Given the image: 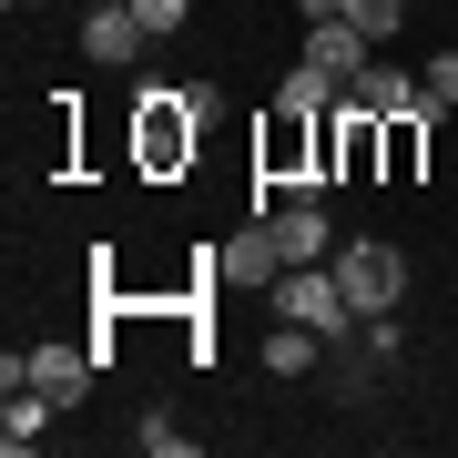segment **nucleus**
Instances as JSON below:
<instances>
[{"instance_id": "f257e3e1", "label": "nucleus", "mask_w": 458, "mask_h": 458, "mask_svg": "<svg viewBox=\"0 0 458 458\" xmlns=\"http://www.w3.org/2000/svg\"><path fill=\"white\" fill-rule=\"evenodd\" d=\"M204 113H214V92H204V82H183V92H174V82H153V92H143V132H132V143H143V164H153V174H174L183 153H194Z\"/></svg>"}, {"instance_id": "f03ea898", "label": "nucleus", "mask_w": 458, "mask_h": 458, "mask_svg": "<svg viewBox=\"0 0 458 458\" xmlns=\"http://www.w3.org/2000/svg\"><path fill=\"white\" fill-rule=\"evenodd\" d=\"M276 316L316 327L327 346H346V327H367V316L346 306V276H336V265H285V276H276Z\"/></svg>"}, {"instance_id": "7ed1b4c3", "label": "nucleus", "mask_w": 458, "mask_h": 458, "mask_svg": "<svg viewBox=\"0 0 458 458\" xmlns=\"http://www.w3.org/2000/svg\"><path fill=\"white\" fill-rule=\"evenodd\" d=\"M336 276H346V306H357V316H397V295H408V255H397L387 234H357V245H336Z\"/></svg>"}, {"instance_id": "20e7f679", "label": "nucleus", "mask_w": 458, "mask_h": 458, "mask_svg": "<svg viewBox=\"0 0 458 458\" xmlns=\"http://www.w3.org/2000/svg\"><path fill=\"white\" fill-rule=\"evenodd\" d=\"M92 367H102V346H62V336H41V346H21V387H41V397H82L92 387Z\"/></svg>"}, {"instance_id": "39448f33", "label": "nucleus", "mask_w": 458, "mask_h": 458, "mask_svg": "<svg viewBox=\"0 0 458 458\" xmlns=\"http://www.w3.org/2000/svg\"><path fill=\"white\" fill-rule=\"evenodd\" d=\"M367 62H377V41L357 31V21H306V72H327V82L346 92Z\"/></svg>"}, {"instance_id": "423d86ee", "label": "nucleus", "mask_w": 458, "mask_h": 458, "mask_svg": "<svg viewBox=\"0 0 458 458\" xmlns=\"http://www.w3.org/2000/svg\"><path fill=\"white\" fill-rule=\"evenodd\" d=\"M265 234H276L285 265H336V225H327V204H276V214H265Z\"/></svg>"}, {"instance_id": "0eeeda50", "label": "nucleus", "mask_w": 458, "mask_h": 458, "mask_svg": "<svg viewBox=\"0 0 458 458\" xmlns=\"http://www.w3.org/2000/svg\"><path fill=\"white\" fill-rule=\"evenodd\" d=\"M143 41H153V31H143V11H132V0H92V11H82V51H92L102 72H123Z\"/></svg>"}, {"instance_id": "6e6552de", "label": "nucleus", "mask_w": 458, "mask_h": 458, "mask_svg": "<svg viewBox=\"0 0 458 458\" xmlns=\"http://www.w3.org/2000/svg\"><path fill=\"white\" fill-rule=\"evenodd\" d=\"M346 113H367V123H397V113H418V82L397 62H367L357 82H346Z\"/></svg>"}, {"instance_id": "1a4fd4ad", "label": "nucleus", "mask_w": 458, "mask_h": 458, "mask_svg": "<svg viewBox=\"0 0 458 458\" xmlns=\"http://www.w3.org/2000/svg\"><path fill=\"white\" fill-rule=\"evenodd\" d=\"M214 276H225V285H276V276H285V255H276V234H265V214L234 234L225 255H214Z\"/></svg>"}, {"instance_id": "9d476101", "label": "nucleus", "mask_w": 458, "mask_h": 458, "mask_svg": "<svg viewBox=\"0 0 458 458\" xmlns=\"http://www.w3.org/2000/svg\"><path fill=\"white\" fill-rule=\"evenodd\" d=\"M51 418H62V397H41V387H11V408H0V448H41L51 438Z\"/></svg>"}, {"instance_id": "9b49d317", "label": "nucleus", "mask_w": 458, "mask_h": 458, "mask_svg": "<svg viewBox=\"0 0 458 458\" xmlns=\"http://www.w3.org/2000/svg\"><path fill=\"white\" fill-rule=\"evenodd\" d=\"M316 357H327V336L295 327V316H276V336H265V367H276V377H306Z\"/></svg>"}, {"instance_id": "f8f14e48", "label": "nucleus", "mask_w": 458, "mask_h": 458, "mask_svg": "<svg viewBox=\"0 0 458 458\" xmlns=\"http://www.w3.org/2000/svg\"><path fill=\"white\" fill-rule=\"evenodd\" d=\"M346 21H357L367 41H397V31L418 21V0H346Z\"/></svg>"}, {"instance_id": "ddd939ff", "label": "nucleus", "mask_w": 458, "mask_h": 458, "mask_svg": "<svg viewBox=\"0 0 458 458\" xmlns=\"http://www.w3.org/2000/svg\"><path fill=\"white\" fill-rule=\"evenodd\" d=\"M418 113H458V51H438V62H428V82H418Z\"/></svg>"}, {"instance_id": "4468645a", "label": "nucleus", "mask_w": 458, "mask_h": 458, "mask_svg": "<svg viewBox=\"0 0 458 458\" xmlns=\"http://www.w3.org/2000/svg\"><path fill=\"white\" fill-rule=\"evenodd\" d=\"M132 11H143V31H183V21H194V0H132Z\"/></svg>"}, {"instance_id": "2eb2a0df", "label": "nucleus", "mask_w": 458, "mask_h": 458, "mask_svg": "<svg viewBox=\"0 0 458 458\" xmlns=\"http://www.w3.org/2000/svg\"><path fill=\"white\" fill-rule=\"evenodd\" d=\"M387 174H418V132H408V113L387 123Z\"/></svg>"}, {"instance_id": "dca6fc26", "label": "nucleus", "mask_w": 458, "mask_h": 458, "mask_svg": "<svg viewBox=\"0 0 458 458\" xmlns=\"http://www.w3.org/2000/svg\"><path fill=\"white\" fill-rule=\"evenodd\" d=\"M306 21H346V0H306Z\"/></svg>"}, {"instance_id": "f3484780", "label": "nucleus", "mask_w": 458, "mask_h": 458, "mask_svg": "<svg viewBox=\"0 0 458 458\" xmlns=\"http://www.w3.org/2000/svg\"><path fill=\"white\" fill-rule=\"evenodd\" d=\"M11 11H31V0H11Z\"/></svg>"}]
</instances>
